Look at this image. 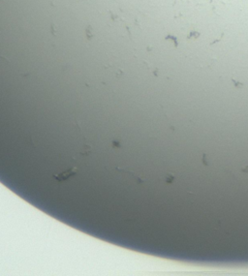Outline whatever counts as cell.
<instances>
[{
  "label": "cell",
  "instance_id": "3957f363",
  "mask_svg": "<svg viewBox=\"0 0 248 276\" xmlns=\"http://www.w3.org/2000/svg\"><path fill=\"white\" fill-rule=\"evenodd\" d=\"M241 172H243V173H248V165L241 168Z\"/></svg>",
  "mask_w": 248,
  "mask_h": 276
},
{
  "label": "cell",
  "instance_id": "6da1fadb",
  "mask_svg": "<svg viewBox=\"0 0 248 276\" xmlns=\"http://www.w3.org/2000/svg\"><path fill=\"white\" fill-rule=\"evenodd\" d=\"M174 179H175V176L173 173H169V174H166V181L168 182V183L173 182L174 181Z\"/></svg>",
  "mask_w": 248,
  "mask_h": 276
},
{
  "label": "cell",
  "instance_id": "7a4b0ae2",
  "mask_svg": "<svg viewBox=\"0 0 248 276\" xmlns=\"http://www.w3.org/2000/svg\"><path fill=\"white\" fill-rule=\"evenodd\" d=\"M203 163H204L205 166H207V165H208V162H206V155H205V154L203 155Z\"/></svg>",
  "mask_w": 248,
  "mask_h": 276
}]
</instances>
